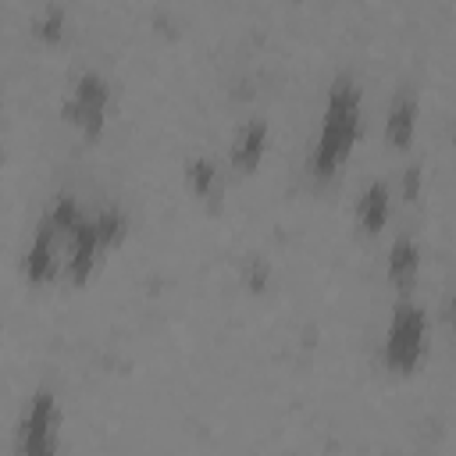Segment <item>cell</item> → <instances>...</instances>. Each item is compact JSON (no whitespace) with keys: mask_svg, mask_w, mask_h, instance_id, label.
Here are the masks:
<instances>
[{"mask_svg":"<svg viewBox=\"0 0 456 456\" xmlns=\"http://www.w3.org/2000/svg\"><path fill=\"white\" fill-rule=\"evenodd\" d=\"M360 125H363L360 86H356V78L349 71H342L328 86L321 128H317V139L310 146V175L314 178L328 182L349 160V153H353V146L360 139Z\"/></svg>","mask_w":456,"mask_h":456,"instance_id":"1","label":"cell"},{"mask_svg":"<svg viewBox=\"0 0 456 456\" xmlns=\"http://www.w3.org/2000/svg\"><path fill=\"white\" fill-rule=\"evenodd\" d=\"M82 217H86V210L78 207V200L71 192L53 196V203L46 207V214L39 217L36 232H32V242L25 249V260H21V271L32 285L64 281L68 246H71V235H75Z\"/></svg>","mask_w":456,"mask_h":456,"instance_id":"2","label":"cell"},{"mask_svg":"<svg viewBox=\"0 0 456 456\" xmlns=\"http://www.w3.org/2000/svg\"><path fill=\"white\" fill-rule=\"evenodd\" d=\"M424 346H428V314L413 296H399L381 342L385 367L395 374H410L424 360Z\"/></svg>","mask_w":456,"mask_h":456,"instance_id":"3","label":"cell"},{"mask_svg":"<svg viewBox=\"0 0 456 456\" xmlns=\"http://www.w3.org/2000/svg\"><path fill=\"white\" fill-rule=\"evenodd\" d=\"M61 399L53 388H36L14 431L18 456H61Z\"/></svg>","mask_w":456,"mask_h":456,"instance_id":"4","label":"cell"},{"mask_svg":"<svg viewBox=\"0 0 456 456\" xmlns=\"http://www.w3.org/2000/svg\"><path fill=\"white\" fill-rule=\"evenodd\" d=\"M107 110H110V82L100 71H82L64 96V118L86 139H96L107 125Z\"/></svg>","mask_w":456,"mask_h":456,"instance_id":"5","label":"cell"},{"mask_svg":"<svg viewBox=\"0 0 456 456\" xmlns=\"http://www.w3.org/2000/svg\"><path fill=\"white\" fill-rule=\"evenodd\" d=\"M267 142H271V128L264 118H249L235 128L232 135V146H228V167L235 175H253L260 164H264V153H267Z\"/></svg>","mask_w":456,"mask_h":456,"instance_id":"6","label":"cell"},{"mask_svg":"<svg viewBox=\"0 0 456 456\" xmlns=\"http://www.w3.org/2000/svg\"><path fill=\"white\" fill-rule=\"evenodd\" d=\"M417 114H420L417 89L413 86H399L395 96H392V103H388V114H385V142L392 150H406L413 142Z\"/></svg>","mask_w":456,"mask_h":456,"instance_id":"7","label":"cell"},{"mask_svg":"<svg viewBox=\"0 0 456 456\" xmlns=\"http://www.w3.org/2000/svg\"><path fill=\"white\" fill-rule=\"evenodd\" d=\"M388 214H392V189L385 178H374L360 189L356 196V224L363 235H378L385 224H388Z\"/></svg>","mask_w":456,"mask_h":456,"instance_id":"8","label":"cell"},{"mask_svg":"<svg viewBox=\"0 0 456 456\" xmlns=\"http://www.w3.org/2000/svg\"><path fill=\"white\" fill-rule=\"evenodd\" d=\"M388 281L395 285L399 296H410L413 285H417V274H420V246L413 235H399L392 246H388Z\"/></svg>","mask_w":456,"mask_h":456,"instance_id":"9","label":"cell"},{"mask_svg":"<svg viewBox=\"0 0 456 456\" xmlns=\"http://www.w3.org/2000/svg\"><path fill=\"white\" fill-rule=\"evenodd\" d=\"M185 185L192 189V196L200 200H214L221 189V171L210 157H189L185 160Z\"/></svg>","mask_w":456,"mask_h":456,"instance_id":"10","label":"cell"},{"mask_svg":"<svg viewBox=\"0 0 456 456\" xmlns=\"http://www.w3.org/2000/svg\"><path fill=\"white\" fill-rule=\"evenodd\" d=\"M93 224H96V239H100V249H103V253L114 249V246H121L125 235H128V217H125L121 207H103V210H96V214H93Z\"/></svg>","mask_w":456,"mask_h":456,"instance_id":"11","label":"cell"},{"mask_svg":"<svg viewBox=\"0 0 456 456\" xmlns=\"http://www.w3.org/2000/svg\"><path fill=\"white\" fill-rule=\"evenodd\" d=\"M61 25H64V7L50 4V7H43L39 18H36V36L53 39V36H61Z\"/></svg>","mask_w":456,"mask_h":456,"instance_id":"12","label":"cell"},{"mask_svg":"<svg viewBox=\"0 0 456 456\" xmlns=\"http://www.w3.org/2000/svg\"><path fill=\"white\" fill-rule=\"evenodd\" d=\"M417 192H420V164H410L403 171V196L406 200H417Z\"/></svg>","mask_w":456,"mask_h":456,"instance_id":"13","label":"cell"}]
</instances>
